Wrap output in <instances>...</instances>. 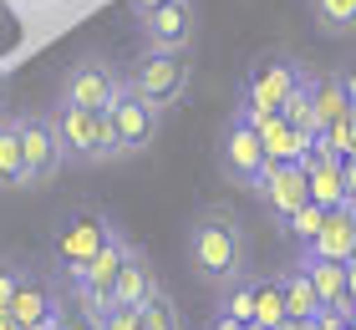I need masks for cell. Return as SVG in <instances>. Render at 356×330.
<instances>
[{
  "label": "cell",
  "instance_id": "5bb4252c",
  "mask_svg": "<svg viewBox=\"0 0 356 330\" xmlns=\"http://www.w3.org/2000/svg\"><path fill=\"white\" fill-rule=\"evenodd\" d=\"M305 254H326V259H351L356 254V219H351V208H326V219H321L316 229V239L305 244Z\"/></svg>",
  "mask_w": 356,
  "mask_h": 330
},
{
  "label": "cell",
  "instance_id": "83f0119b",
  "mask_svg": "<svg viewBox=\"0 0 356 330\" xmlns=\"http://www.w3.org/2000/svg\"><path fill=\"white\" fill-rule=\"evenodd\" d=\"M102 330H143V305H112Z\"/></svg>",
  "mask_w": 356,
  "mask_h": 330
},
{
  "label": "cell",
  "instance_id": "6da1fadb",
  "mask_svg": "<svg viewBox=\"0 0 356 330\" xmlns=\"http://www.w3.org/2000/svg\"><path fill=\"white\" fill-rule=\"evenodd\" d=\"M245 254H250L245 224H239V213L229 204H209V208L193 213V224H188V264H193V274H199L204 285L224 290L229 279H239L245 274Z\"/></svg>",
  "mask_w": 356,
  "mask_h": 330
},
{
  "label": "cell",
  "instance_id": "e575fe53",
  "mask_svg": "<svg viewBox=\"0 0 356 330\" xmlns=\"http://www.w3.org/2000/svg\"><path fill=\"white\" fill-rule=\"evenodd\" d=\"M280 330H311V320H285Z\"/></svg>",
  "mask_w": 356,
  "mask_h": 330
},
{
  "label": "cell",
  "instance_id": "d4e9b609",
  "mask_svg": "<svg viewBox=\"0 0 356 330\" xmlns=\"http://www.w3.org/2000/svg\"><path fill=\"white\" fill-rule=\"evenodd\" d=\"M280 117H285V122H296L300 132H321V122H316V97H311V76H305L300 87H296V92L285 97Z\"/></svg>",
  "mask_w": 356,
  "mask_h": 330
},
{
  "label": "cell",
  "instance_id": "8fae6325",
  "mask_svg": "<svg viewBox=\"0 0 356 330\" xmlns=\"http://www.w3.org/2000/svg\"><path fill=\"white\" fill-rule=\"evenodd\" d=\"M138 21H143V41L153 51H188L193 46V6L188 0H163L148 15H138Z\"/></svg>",
  "mask_w": 356,
  "mask_h": 330
},
{
  "label": "cell",
  "instance_id": "cb8c5ba5",
  "mask_svg": "<svg viewBox=\"0 0 356 330\" xmlns=\"http://www.w3.org/2000/svg\"><path fill=\"white\" fill-rule=\"evenodd\" d=\"M143 330H184V315H178L168 290H153L148 300H143Z\"/></svg>",
  "mask_w": 356,
  "mask_h": 330
},
{
  "label": "cell",
  "instance_id": "44dd1931",
  "mask_svg": "<svg viewBox=\"0 0 356 330\" xmlns=\"http://www.w3.org/2000/svg\"><path fill=\"white\" fill-rule=\"evenodd\" d=\"M0 188H26V153H21V117H0Z\"/></svg>",
  "mask_w": 356,
  "mask_h": 330
},
{
  "label": "cell",
  "instance_id": "7402d4cb",
  "mask_svg": "<svg viewBox=\"0 0 356 330\" xmlns=\"http://www.w3.org/2000/svg\"><path fill=\"white\" fill-rule=\"evenodd\" d=\"M285 320H290V310H285V285H280V274H265L260 290H254V325H260V330H280Z\"/></svg>",
  "mask_w": 356,
  "mask_h": 330
},
{
  "label": "cell",
  "instance_id": "9c48e42d",
  "mask_svg": "<svg viewBox=\"0 0 356 330\" xmlns=\"http://www.w3.org/2000/svg\"><path fill=\"white\" fill-rule=\"evenodd\" d=\"M112 122H118V138H122V158L143 153L153 138H158V122H163V107H153L143 92H133L122 81L118 102H112Z\"/></svg>",
  "mask_w": 356,
  "mask_h": 330
},
{
  "label": "cell",
  "instance_id": "836d02e7",
  "mask_svg": "<svg viewBox=\"0 0 356 330\" xmlns=\"http://www.w3.org/2000/svg\"><path fill=\"white\" fill-rule=\"evenodd\" d=\"M346 285H351V295H356V254L346 259Z\"/></svg>",
  "mask_w": 356,
  "mask_h": 330
},
{
  "label": "cell",
  "instance_id": "7c38bea8",
  "mask_svg": "<svg viewBox=\"0 0 356 330\" xmlns=\"http://www.w3.org/2000/svg\"><path fill=\"white\" fill-rule=\"evenodd\" d=\"M250 117H254V127H260V138H265L270 163H305L316 132H300L296 122H285L280 112H250Z\"/></svg>",
  "mask_w": 356,
  "mask_h": 330
},
{
  "label": "cell",
  "instance_id": "74e56055",
  "mask_svg": "<svg viewBox=\"0 0 356 330\" xmlns=\"http://www.w3.org/2000/svg\"><path fill=\"white\" fill-rule=\"evenodd\" d=\"M346 208H351V219H356V198H346Z\"/></svg>",
  "mask_w": 356,
  "mask_h": 330
},
{
  "label": "cell",
  "instance_id": "ba28073f",
  "mask_svg": "<svg viewBox=\"0 0 356 330\" xmlns=\"http://www.w3.org/2000/svg\"><path fill=\"white\" fill-rule=\"evenodd\" d=\"M118 92H122V72L107 66L102 56L76 61L67 72V81H61V102H76V107H92V112H107L118 102Z\"/></svg>",
  "mask_w": 356,
  "mask_h": 330
},
{
  "label": "cell",
  "instance_id": "d6986e66",
  "mask_svg": "<svg viewBox=\"0 0 356 330\" xmlns=\"http://www.w3.org/2000/svg\"><path fill=\"white\" fill-rule=\"evenodd\" d=\"M311 97H316V122H321V127L351 117V97H346L341 72H321V76H311Z\"/></svg>",
  "mask_w": 356,
  "mask_h": 330
},
{
  "label": "cell",
  "instance_id": "d6a6232c",
  "mask_svg": "<svg viewBox=\"0 0 356 330\" xmlns=\"http://www.w3.org/2000/svg\"><path fill=\"white\" fill-rule=\"evenodd\" d=\"M341 81H346V97H351V107H356V66H351V72H341Z\"/></svg>",
  "mask_w": 356,
  "mask_h": 330
},
{
  "label": "cell",
  "instance_id": "2e32d148",
  "mask_svg": "<svg viewBox=\"0 0 356 330\" xmlns=\"http://www.w3.org/2000/svg\"><path fill=\"white\" fill-rule=\"evenodd\" d=\"M122 259H127V239H122V229H112V239L92 254V264L72 279V285H87V290H107L112 295V290H118V274H122Z\"/></svg>",
  "mask_w": 356,
  "mask_h": 330
},
{
  "label": "cell",
  "instance_id": "8992f818",
  "mask_svg": "<svg viewBox=\"0 0 356 330\" xmlns=\"http://www.w3.org/2000/svg\"><path fill=\"white\" fill-rule=\"evenodd\" d=\"M21 153H26V188H41L67 168L61 158V138H56V122L46 112H31L21 117Z\"/></svg>",
  "mask_w": 356,
  "mask_h": 330
},
{
  "label": "cell",
  "instance_id": "4316f807",
  "mask_svg": "<svg viewBox=\"0 0 356 330\" xmlns=\"http://www.w3.org/2000/svg\"><path fill=\"white\" fill-rule=\"evenodd\" d=\"M321 219H326V208H321L316 198H311V204H300V208H296V213H290V219H285V229H290V239H296L300 249H305V244L316 239V229H321Z\"/></svg>",
  "mask_w": 356,
  "mask_h": 330
},
{
  "label": "cell",
  "instance_id": "e0dca14e",
  "mask_svg": "<svg viewBox=\"0 0 356 330\" xmlns=\"http://www.w3.org/2000/svg\"><path fill=\"white\" fill-rule=\"evenodd\" d=\"M153 290H163L158 285V274H153V259L138 249V244H127V259H122V274H118V305H143Z\"/></svg>",
  "mask_w": 356,
  "mask_h": 330
},
{
  "label": "cell",
  "instance_id": "9a60e30c",
  "mask_svg": "<svg viewBox=\"0 0 356 330\" xmlns=\"http://www.w3.org/2000/svg\"><path fill=\"white\" fill-rule=\"evenodd\" d=\"M305 178H311V198L321 208H341L346 204V173H341V158L336 153L311 147V153H305Z\"/></svg>",
  "mask_w": 356,
  "mask_h": 330
},
{
  "label": "cell",
  "instance_id": "4fadbf2b",
  "mask_svg": "<svg viewBox=\"0 0 356 330\" xmlns=\"http://www.w3.org/2000/svg\"><path fill=\"white\" fill-rule=\"evenodd\" d=\"M300 264L311 270V285H316V295H321V305L351 315V310H356V295H351V285H346V264H341V259H326V254H300Z\"/></svg>",
  "mask_w": 356,
  "mask_h": 330
},
{
  "label": "cell",
  "instance_id": "d590c367",
  "mask_svg": "<svg viewBox=\"0 0 356 330\" xmlns=\"http://www.w3.org/2000/svg\"><path fill=\"white\" fill-rule=\"evenodd\" d=\"M351 153H356V107H351Z\"/></svg>",
  "mask_w": 356,
  "mask_h": 330
},
{
  "label": "cell",
  "instance_id": "277c9868",
  "mask_svg": "<svg viewBox=\"0 0 356 330\" xmlns=\"http://www.w3.org/2000/svg\"><path fill=\"white\" fill-rule=\"evenodd\" d=\"M219 168L224 178H234L239 188H254L260 183V173L270 168V153H265V138L254 117L245 107H234V117L224 122V138H219Z\"/></svg>",
  "mask_w": 356,
  "mask_h": 330
},
{
  "label": "cell",
  "instance_id": "4dcf8cb0",
  "mask_svg": "<svg viewBox=\"0 0 356 330\" xmlns=\"http://www.w3.org/2000/svg\"><path fill=\"white\" fill-rule=\"evenodd\" d=\"M341 173H346V198H356V153L341 158Z\"/></svg>",
  "mask_w": 356,
  "mask_h": 330
},
{
  "label": "cell",
  "instance_id": "5b68a950",
  "mask_svg": "<svg viewBox=\"0 0 356 330\" xmlns=\"http://www.w3.org/2000/svg\"><path fill=\"white\" fill-rule=\"evenodd\" d=\"M112 224L102 208H72L67 219H61V229H56V264H61V274H82L87 264H92V254L102 249V244L112 239Z\"/></svg>",
  "mask_w": 356,
  "mask_h": 330
},
{
  "label": "cell",
  "instance_id": "7a4b0ae2",
  "mask_svg": "<svg viewBox=\"0 0 356 330\" xmlns=\"http://www.w3.org/2000/svg\"><path fill=\"white\" fill-rule=\"evenodd\" d=\"M51 122H56V138H61V158L72 168H97V163L122 158V138H118V122H112V107L92 112V107L61 102L51 112Z\"/></svg>",
  "mask_w": 356,
  "mask_h": 330
},
{
  "label": "cell",
  "instance_id": "ab89813d",
  "mask_svg": "<svg viewBox=\"0 0 356 330\" xmlns=\"http://www.w3.org/2000/svg\"><path fill=\"white\" fill-rule=\"evenodd\" d=\"M254 330H260V325H254Z\"/></svg>",
  "mask_w": 356,
  "mask_h": 330
},
{
  "label": "cell",
  "instance_id": "603a6c76",
  "mask_svg": "<svg viewBox=\"0 0 356 330\" xmlns=\"http://www.w3.org/2000/svg\"><path fill=\"white\" fill-rule=\"evenodd\" d=\"M254 290H260V274H239V279H229V285L219 290V310L224 315H234V320H250L254 325Z\"/></svg>",
  "mask_w": 356,
  "mask_h": 330
},
{
  "label": "cell",
  "instance_id": "3957f363",
  "mask_svg": "<svg viewBox=\"0 0 356 330\" xmlns=\"http://www.w3.org/2000/svg\"><path fill=\"white\" fill-rule=\"evenodd\" d=\"M122 81L133 92H143L153 107L168 112V107L184 102V92H188V56L184 51H153V46H148V51L122 72Z\"/></svg>",
  "mask_w": 356,
  "mask_h": 330
},
{
  "label": "cell",
  "instance_id": "f546056e",
  "mask_svg": "<svg viewBox=\"0 0 356 330\" xmlns=\"http://www.w3.org/2000/svg\"><path fill=\"white\" fill-rule=\"evenodd\" d=\"M209 330H254V325L250 320H234V315H224V310H219V315L209 320Z\"/></svg>",
  "mask_w": 356,
  "mask_h": 330
},
{
  "label": "cell",
  "instance_id": "8d00e7d4",
  "mask_svg": "<svg viewBox=\"0 0 356 330\" xmlns=\"http://www.w3.org/2000/svg\"><path fill=\"white\" fill-rule=\"evenodd\" d=\"M346 330H356V310H351V315H346Z\"/></svg>",
  "mask_w": 356,
  "mask_h": 330
},
{
  "label": "cell",
  "instance_id": "f35d334b",
  "mask_svg": "<svg viewBox=\"0 0 356 330\" xmlns=\"http://www.w3.org/2000/svg\"><path fill=\"white\" fill-rule=\"evenodd\" d=\"M0 92H6V72H0Z\"/></svg>",
  "mask_w": 356,
  "mask_h": 330
},
{
  "label": "cell",
  "instance_id": "ac0fdd59",
  "mask_svg": "<svg viewBox=\"0 0 356 330\" xmlns=\"http://www.w3.org/2000/svg\"><path fill=\"white\" fill-rule=\"evenodd\" d=\"M10 315L21 320V325H36V320H46V315H56L51 285H46L41 274H21V285H15V295H10Z\"/></svg>",
  "mask_w": 356,
  "mask_h": 330
},
{
  "label": "cell",
  "instance_id": "ffe728a7",
  "mask_svg": "<svg viewBox=\"0 0 356 330\" xmlns=\"http://www.w3.org/2000/svg\"><path fill=\"white\" fill-rule=\"evenodd\" d=\"M280 285H285V310H290V320H316L321 295H316V285H311V270H305V264H285V270H280Z\"/></svg>",
  "mask_w": 356,
  "mask_h": 330
},
{
  "label": "cell",
  "instance_id": "30bf717a",
  "mask_svg": "<svg viewBox=\"0 0 356 330\" xmlns=\"http://www.w3.org/2000/svg\"><path fill=\"white\" fill-rule=\"evenodd\" d=\"M254 193H260V204L285 224L300 204H311V178H305V163H270V168L260 173V183H254Z\"/></svg>",
  "mask_w": 356,
  "mask_h": 330
},
{
  "label": "cell",
  "instance_id": "f1b7e54d",
  "mask_svg": "<svg viewBox=\"0 0 356 330\" xmlns=\"http://www.w3.org/2000/svg\"><path fill=\"white\" fill-rule=\"evenodd\" d=\"M21 274H26V270L0 264V310H10V295H15V285H21Z\"/></svg>",
  "mask_w": 356,
  "mask_h": 330
},
{
  "label": "cell",
  "instance_id": "52a82bcc",
  "mask_svg": "<svg viewBox=\"0 0 356 330\" xmlns=\"http://www.w3.org/2000/svg\"><path fill=\"white\" fill-rule=\"evenodd\" d=\"M300 81L305 76H300V66L290 56H270V61H260L245 76V97H239V107H245V112H280L285 97L296 92Z\"/></svg>",
  "mask_w": 356,
  "mask_h": 330
},
{
  "label": "cell",
  "instance_id": "1f68e13d",
  "mask_svg": "<svg viewBox=\"0 0 356 330\" xmlns=\"http://www.w3.org/2000/svg\"><path fill=\"white\" fill-rule=\"evenodd\" d=\"M26 330H67V320H61V315H46V320H36V325H26Z\"/></svg>",
  "mask_w": 356,
  "mask_h": 330
},
{
  "label": "cell",
  "instance_id": "484cf974",
  "mask_svg": "<svg viewBox=\"0 0 356 330\" xmlns=\"http://www.w3.org/2000/svg\"><path fill=\"white\" fill-rule=\"evenodd\" d=\"M316 21L326 36H346L356 31V0H316Z\"/></svg>",
  "mask_w": 356,
  "mask_h": 330
}]
</instances>
